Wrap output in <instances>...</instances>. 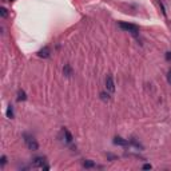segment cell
<instances>
[{"label":"cell","mask_w":171,"mask_h":171,"mask_svg":"<svg viewBox=\"0 0 171 171\" xmlns=\"http://www.w3.org/2000/svg\"><path fill=\"white\" fill-rule=\"evenodd\" d=\"M63 74H64V76H67V78H70V76L72 75V68H71L70 64H64V67H63Z\"/></svg>","instance_id":"obj_7"},{"label":"cell","mask_w":171,"mask_h":171,"mask_svg":"<svg viewBox=\"0 0 171 171\" xmlns=\"http://www.w3.org/2000/svg\"><path fill=\"white\" fill-rule=\"evenodd\" d=\"M165 58H166V60H168V62H170V60H171V52H166Z\"/></svg>","instance_id":"obj_16"},{"label":"cell","mask_w":171,"mask_h":171,"mask_svg":"<svg viewBox=\"0 0 171 171\" xmlns=\"http://www.w3.org/2000/svg\"><path fill=\"white\" fill-rule=\"evenodd\" d=\"M167 82L171 84V71H168V74H167Z\"/></svg>","instance_id":"obj_18"},{"label":"cell","mask_w":171,"mask_h":171,"mask_svg":"<svg viewBox=\"0 0 171 171\" xmlns=\"http://www.w3.org/2000/svg\"><path fill=\"white\" fill-rule=\"evenodd\" d=\"M130 143H131V144H134V146L136 147V149H140V150L143 149V147H142V144H140L139 142H136V140H135L134 138H131V139H130Z\"/></svg>","instance_id":"obj_12"},{"label":"cell","mask_w":171,"mask_h":171,"mask_svg":"<svg viewBox=\"0 0 171 171\" xmlns=\"http://www.w3.org/2000/svg\"><path fill=\"white\" fill-rule=\"evenodd\" d=\"M38 56H39V58H44V59L50 58V56H51V50H50V47H43L40 51H38Z\"/></svg>","instance_id":"obj_5"},{"label":"cell","mask_w":171,"mask_h":171,"mask_svg":"<svg viewBox=\"0 0 171 171\" xmlns=\"http://www.w3.org/2000/svg\"><path fill=\"white\" fill-rule=\"evenodd\" d=\"M63 132H64V135H66V142H67V143H72L74 136L71 135V132L68 131L67 128H63Z\"/></svg>","instance_id":"obj_8"},{"label":"cell","mask_w":171,"mask_h":171,"mask_svg":"<svg viewBox=\"0 0 171 171\" xmlns=\"http://www.w3.org/2000/svg\"><path fill=\"white\" fill-rule=\"evenodd\" d=\"M23 138H24V143L27 144L28 150H31V151H36V150L39 149V144H38L36 139H35L34 136H31V135H28V134H24V135H23Z\"/></svg>","instance_id":"obj_2"},{"label":"cell","mask_w":171,"mask_h":171,"mask_svg":"<svg viewBox=\"0 0 171 171\" xmlns=\"http://www.w3.org/2000/svg\"><path fill=\"white\" fill-rule=\"evenodd\" d=\"M44 163H45V158H43V157H38L34 159L35 167H40V168H43V170H48L50 167H48V166H44Z\"/></svg>","instance_id":"obj_4"},{"label":"cell","mask_w":171,"mask_h":171,"mask_svg":"<svg viewBox=\"0 0 171 171\" xmlns=\"http://www.w3.org/2000/svg\"><path fill=\"white\" fill-rule=\"evenodd\" d=\"M100 96H102V99H103V100H108V99H110V95H108V92H102L100 94Z\"/></svg>","instance_id":"obj_14"},{"label":"cell","mask_w":171,"mask_h":171,"mask_svg":"<svg viewBox=\"0 0 171 171\" xmlns=\"http://www.w3.org/2000/svg\"><path fill=\"white\" fill-rule=\"evenodd\" d=\"M7 163V158H6V155H3V157H1V166H4Z\"/></svg>","instance_id":"obj_17"},{"label":"cell","mask_w":171,"mask_h":171,"mask_svg":"<svg viewBox=\"0 0 171 171\" xmlns=\"http://www.w3.org/2000/svg\"><path fill=\"white\" fill-rule=\"evenodd\" d=\"M6 115H7V118H9V119H12V118H14V107H12L11 104H9V106L7 107Z\"/></svg>","instance_id":"obj_10"},{"label":"cell","mask_w":171,"mask_h":171,"mask_svg":"<svg viewBox=\"0 0 171 171\" xmlns=\"http://www.w3.org/2000/svg\"><path fill=\"white\" fill-rule=\"evenodd\" d=\"M142 168H143V170H151V168H152V166L150 165V163H146V165H144Z\"/></svg>","instance_id":"obj_15"},{"label":"cell","mask_w":171,"mask_h":171,"mask_svg":"<svg viewBox=\"0 0 171 171\" xmlns=\"http://www.w3.org/2000/svg\"><path fill=\"white\" fill-rule=\"evenodd\" d=\"M119 27L123 30V31H127L130 32V34L135 35L136 36L138 34H139V27L135 24H131V23H126V22H119Z\"/></svg>","instance_id":"obj_1"},{"label":"cell","mask_w":171,"mask_h":171,"mask_svg":"<svg viewBox=\"0 0 171 171\" xmlns=\"http://www.w3.org/2000/svg\"><path fill=\"white\" fill-rule=\"evenodd\" d=\"M114 144L126 147V146H128V144H130V142H128V140H126V139H123V138H120V136H115V138H114Z\"/></svg>","instance_id":"obj_6"},{"label":"cell","mask_w":171,"mask_h":171,"mask_svg":"<svg viewBox=\"0 0 171 171\" xmlns=\"http://www.w3.org/2000/svg\"><path fill=\"white\" fill-rule=\"evenodd\" d=\"M0 16L3 17V19H6V17L8 16V12H7V9L4 8V7H1V8H0Z\"/></svg>","instance_id":"obj_13"},{"label":"cell","mask_w":171,"mask_h":171,"mask_svg":"<svg viewBox=\"0 0 171 171\" xmlns=\"http://www.w3.org/2000/svg\"><path fill=\"white\" fill-rule=\"evenodd\" d=\"M83 167H86V168H92V167H95V163H94L92 160H86V162L83 163Z\"/></svg>","instance_id":"obj_11"},{"label":"cell","mask_w":171,"mask_h":171,"mask_svg":"<svg viewBox=\"0 0 171 171\" xmlns=\"http://www.w3.org/2000/svg\"><path fill=\"white\" fill-rule=\"evenodd\" d=\"M25 99H27V95H25L24 91H23V90L17 91V102H24Z\"/></svg>","instance_id":"obj_9"},{"label":"cell","mask_w":171,"mask_h":171,"mask_svg":"<svg viewBox=\"0 0 171 171\" xmlns=\"http://www.w3.org/2000/svg\"><path fill=\"white\" fill-rule=\"evenodd\" d=\"M106 88H107V92H110V94L115 92V82H114L112 75L106 76Z\"/></svg>","instance_id":"obj_3"}]
</instances>
